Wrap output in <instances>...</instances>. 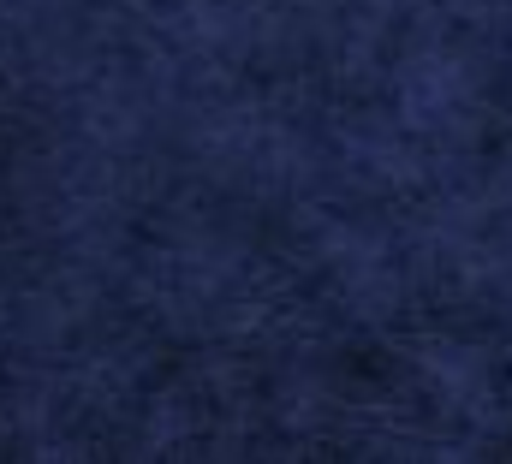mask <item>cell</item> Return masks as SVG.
I'll use <instances>...</instances> for the list:
<instances>
[{
  "instance_id": "6da1fadb",
  "label": "cell",
  "mask_w": 512,
  "mask_h": 464,
  "mask_svg": "<svg viewBox=\"0 0 512 464\" xmlns=\"http://www.w3.org/2000/svg\"><path fill=\"white\" fill-rule=\"evenodd\" d=\"M131 119L268 459H512V0H131Z\"/></svg>"
}]
</instances>
